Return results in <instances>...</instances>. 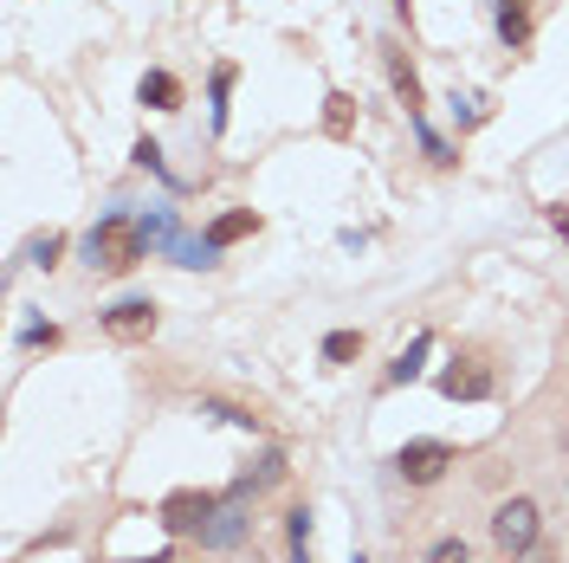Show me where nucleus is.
I'll return each mask as SVG.
<instances>
[{"label":"nucleus","mask_w":569,"mask_h":563,"mask_svg":"<svg viewBox=\"0 0 569 563\" xmlns=\"http://www.w3.org/2000/svg\"><path fill=\"white\" fill-rule=\"evenodd\" d=\"M227 85H233V66L213 71V124H227Z\"/></svg>","instance_id":"obj_16"},{"label":"nucleus","mask_w":569,"mask_h":563,"mask_svg":"<svg viewBox=\"0 0 569 563\" xmlns=\"http://www.w3.org/2000/svg\"><path fill=\"white\" fill-rule=\"evenodd\" d=\"M505 563H557V551L550 544H531V551H518V557H505Z\"/></svg>","instance_id":"obj_19"},{"label":"nucleus","mask_w":569,"mask_h":563,"mask_svg":"<svg viewBox=\"0 0 569 563\" xmlns=\"http://www.w3.org/2000/svg\"><path fill=\"white\" fill-rule=\"evenodd\" d=\"M156 518H162V531H176V537H181V531H208L213 498H208V493H169Z\"/></svg>","instance_id":"obj_4"},{"label":"nucleus","mask_w":569,"mask_h":563,"mask_svg":"<svg viewBox=\"0 0 569 563\" xmlns=\"http://www.w3.org/2000/svg\"><path fill=\"white\" fill-rule=\"evenodd\" d=\"M440 388L453 395V402H479V395H492V369H479V363H466V369H447Z\"/></svg>","instance_id":"obj_7"},{"label":"nucleus","mask_w":569,"mask_h":563,"mask_svg":"<svg viewBox=\"0 0 569 563\" xmlns=\"http://www.w3.org/2000/svg\"><path fill=\"white\" fill-rule=\"evenodd\" d=\"M240 531H247V505L233 498V505H213V518H208V531H201V544L227 551V544H240Z\"/></svg>","instance_id":"obj_6"},{"label":"nucleus","mask_w":569,"mask_h":563,"mask_svg":"<svg viewBox=\"0 0 569 563\" xmlns=\"http://www.w3.org/2000/svg\"><path fill=\"white\" fill-rule=\"evenodd\" d=\"M104 330L110 337H149V330H156V305H149V298H123V305L104 312Z\"/></svg>","instance_id":"obj_5"},{"label":"nucleus","mask_w":569,"mask_h":563,"mask_svg":"<svg viewBox=\"0 0 569 563\" xmlns=\"http://www.w3.org/2000/svg\"><path fill=\"white\" fill-rule=\"evenodd\" d=\"M550 220H557V234H563V240H569V214L557 208V214H550Z\"/></svg>","instance_id":"obj_20"},{"label":"nucleus","mask_w":569,"mask_h":563,"mask_svg":"<svg viewBox=\"0 0 569 563\" xmlns=\"http://www.w3.org/2000/svg\"><path fill=\"white\" fill-rule=\"evenodd\" d=\"M421 356H427V337H415V350H401V363L389 369V383H415L421 376Z\"/></svg>","instance_id":"obj_13"},{"label":"nucleus","mask_w":569,"mask_h":563,"mask_svg":"<svg viewBox=\"0 0 569 563\" xmlns=\"http://www.w3.org/2000/svg\"><path fill=\"white\" fill-rule=\"evenodd\" d=\"M492 544L505 557H518V551H531L537 544V498H505L492 512Z\"/></svg>","instance_id":"obj_2"},{"label":"nucleus","mask_w":569,"mask_h":563,"mask_svg":"<svg viewBox=\"0 0 569 563\" xmlns=\"http://www.w3.org/2000/svg\"><path fill=\"white\" fill-rule=\"evenodd\" d=\"M59 253H66V234H39L33 240V266H59Z\"/></svg>","instance_id":"obj_15"},{"label":"nucleus","mask_w":569,"mask_h":563,"mask_svg":"<svg viewBox=\"0 0 569 563\" xmlns=\"http://www.w3.org/2000/svg\"><path fill=\"white\" fill-rule=\"evenodd\" d=\"M84 253H91V273H130L142 259V227L130 214H104V220L91 227Z\"/></svg>","instance_id":"obj_1"},{"label":"nucleus","mask_w":569,"mask_h":563,"mask_svg":"<svg viewBox=\"0 0 569 563\" xmlns=\"http://www.w3.org/2000/svg\"><path fill=\"white\" fill-rule=\"evenodd\" d=\"M505 7H525V0H505Z\"/></svg>","instance_id":"obj_22"},{"label":"nucleus","mask_w":569,"mask_h":563,"mask_svg":"<svg viewBox=\"0 0 569 563\" xmlns=\"http://www.w3.org/2000/svg\"><path fill=\"white\" fill-rule=\"evenodd\" d=\"M123 563H169V557H123Z\"/></svg>","instance_id":"obj_21"},{"label":"nucleus","mask_w":569,"mask_h":563,"mask_svg":"<svg viewBox=\"0 0 569 563\" xmlns=\"http://www.w3.org/2000/svg\"><path fill=\"white\" fill-rule=\"evenodd\" d=\"M272 480H284V454H266V460H259V473H252L247 486H272Z\"/></svg>","instance_id":"obj_17"},{"label":"nucleus","mask_w":569,"mask_h":563,"mask_svg":"<svg viewBox=\"0 0 569 563\" xmlns=\"http://www.w3.org/2000/svg\"><path fill=\"white\" fill-rule=\"evenodd\" d=\"M453 460H460V454H453L447 441H408V447L395 454V473H401L408 486H433V480H440Z\"/></svg>","instance_id":"obj_3"},{"label":"nucleus","mask_w":569,"mask_h":563,"mask_svg":"<svg viewBox=\"0 0 569 563\" xmlns=\"http://www.w3.org/2000/svg\"><path fill=\"white\" fill-rule=\"evenodd\" d=\"M427 563H472V551H466V537H440V544L427 551Z\"/></svg>","instance_id":"obj_14"},{"label":"nucleus","mask_w":569,"mask_h":563,"mask_svg":"<svg viewBox=\"0 0 569 563\" xmlns=\"http://www.w3.org/2000/svg\"><path fill=\"white\" fill-rule=\"evenodd\" d=\"M362 356V330H330L323 337V363H356Z\"/></svg>","instance_id":"obj_11"},{"label":"nucleus","mask_w":569,"mask_h":563,"mask_svg":"<svg viewBox=\"0 0 569 563\" xmlns=\"http://www.w3.org/2000/svg\"><path fill=\"white\" fill-rule=\"evenodd\" d=\"M142 105H149V110H176L181 105V85L169 78V71H149V78H142Z\"/></svg>","instance_id":"obj_9"},{"label":"nucleus","mask_w":569,"mask_h":563,"mask_svg":"<svg viewBox=\"0 0 569 563\" xmlns=\"http://www.w3.org/2000/svg\"><path fill=\"white\" fill-rule=\"evenodd\" d=\"M389 78H395V98H401V105L421 117V78L408 71V59H401V52H389Z\"/></svg>","instance_id":"obj_10"},{"label":"nucleus","mask_w":569,"mask_h":563,"mask_svg":"<svg viewBox=\"0 0 569 563\" xmlns=\"http://www.w3.org/2000/svg\"><path fill=\"white\" fill-rule=\"evenodd\" d=\"M323 124H330V130H337V137H343V130H350V98H343V91H337V98H330V110H323Z\"/></svg>","instance_id":"obj_18"},{"label":"nucleus","mask_w":569,"mask_h":563,"mask_svg":"<svg viewBox=\"0 0 569 563\" xmlns=\"http://www.w3.org/2000/svg\"><path fill=\"white\" fill-rule=\"evenodd\" d=\"M247 234H259V214L233 208V214H220V220L208 227V247H233V240H247Z\"/></svg>","instance_id":"obj_8"},{"label":"nucleus","mask_w":569,"mask_h":563,"mask_svg":"<svg viewBox=\"0 0 569 563\" xmlns=\"http://www.w3.org/2000/svg\"><path fill=\"white\" fill-rule=\"evenodd\" d=\"M498 33H505V46H525V39H531V20H525V7H505V13H498Z\"/></svg>","instance_id":"obj_12"}]
</instances>
